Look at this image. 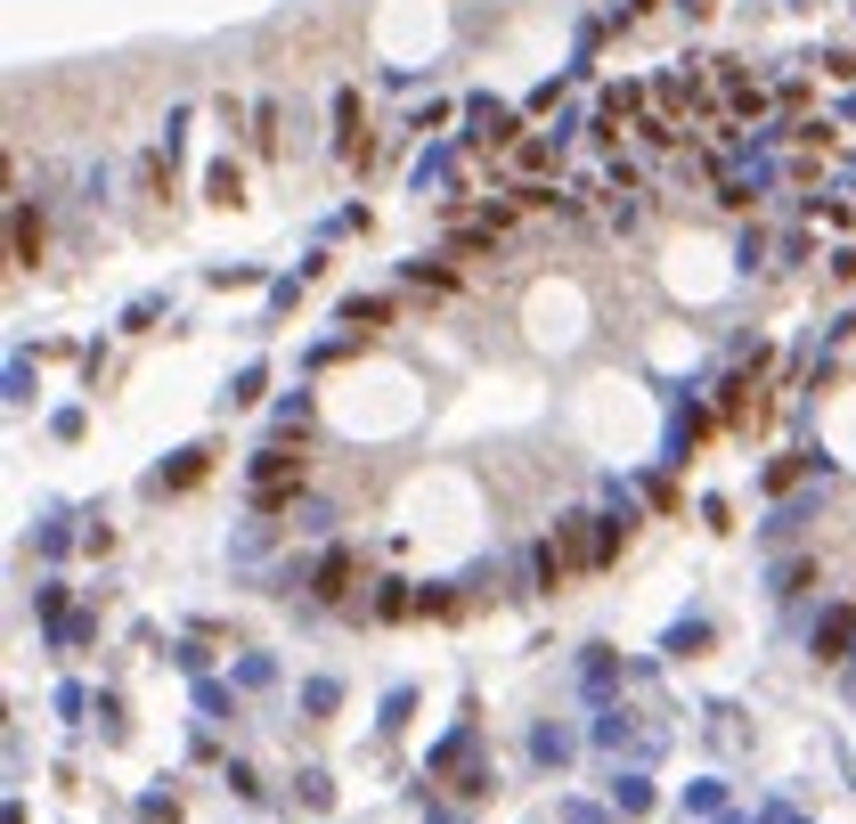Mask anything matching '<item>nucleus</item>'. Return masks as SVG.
<instances>
[{"mask_svg": "<svg viewBox=\"0 0 856 824\" xmlns=\"http://www.w3.org/2000/svg\"><path fill=\"white\" fill-rule=\"evenodd\" d=\"M816 645H824V662H841V653L856 645V612H824V629H816Z\"/></svg>", "mask_w": 856, "mask_h": 824, "instance_id": "nucleus-1", "label": "nucleus"}, {"mask_svg": "<svg viewBox=\"0 0 856 824\" xmlns=\"http://www.w3.org/2000/svg\"><path fill=\"white\" fill-rule=\"evenodd\" d=\"M514 163H522V172H547L555 148H547V139H514Z\"/></svg>", "mask_w": 856, "mask_h": 824, "instance_id": "nucleus-2", "label": "nucleus"}, {"mask_svg": "<svg viewBox=\"0 0 856 824\" xmlns=\"http://www.w3.org/2000/svg\"><path fill=\"white\" fill-rule=\"evenodd\" d=\"M343 580H351V555H327V564H319V588H327V596H335Z\"/></svg>", "mask_w": 856, "mask_h": 824, "instance_id": "nucleus-4", "label": "nucleus"}, {"mask_svg": "<svg viewBox=\"0 0 856 824\" xmlns=\"http://www.w3.org/2000/svg\"><path fill=\"white\" fill-rule=\"evenodd\" d=\"M33 254H41V221L17 204V261H33Z\"/></svg>", "mask_w": 856, "mask_h": 824, "instance_id": "nucleus-3", "label": "nucleus"}]
</instances>
